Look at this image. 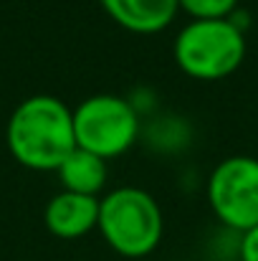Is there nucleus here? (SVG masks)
Masks as SVG:
<instances>
[{
    "instance_id": "6",
    "label": "nucleus",
    "mask_w": 258,
    "mask_h": 261,
    "mask_svg": "<svg viewBox=\"0 0 258 261\" xmlns=\"http://www.w3.org/2000/svg\"><path fill=\"white\" fill-rule=\"evenodd\" d=\"M43 223L48 233L56 239L64 241L84 239L99 226V198L61 190L46 203Z\"/></svg>"
},
{
    "instance_id": "10",
    "label": "nucleus",
    "mask_w": 258,
    "mask_h": 261,
    "mask_svg": "<svg viewBox=\"0 0 258 261\" xmlns=\"http://www.w3.org/2000/svg\"><path fill=\"white\" fill-rule=\"evenodd\" d=\"M238 259L241 261H258V226L241 233L238 239Z\"/></svg>"
},
{
    "instance_id": "8",
    "label": "nucleus",
    "mask_w": 258,
    "mask_h": 261,
    "mask_svg": "<svg viewBox=\"0 0 258 261\" xmlns=\"http://www.w3.org/2000/svg\"><path fill=\"white\" fill-rule=\"evenodd\" d=\"M56 173H59L64 190L81 193V195H96V198L106 188V180H109L106 160L89 150H81V147H76L61 163V168Z\"/></svg>"
},
{
    "instance_id": "3",
    "label": "nucleus",
    "mask_w": 258,
    "mask_h": 261,
    "mask_svg": "<svg viewBox=\"0 0 258 261\" xmlns=\"http://www.w3.org/2000/svg\"><path fill=\"white\" fill-rule=\"evenodd\" d=\"M175 64L197 82H218L238 71L246 59V36L231 18L190 20L175 38Z\"/></svg>"
},
{
    "instance_id": "1",
    "label": "nucleus",
    "mask_w": 258,
    "mask_h": 261,
    "mask_svg": "<svg viewBox=\"0 0 258 261\" xmlns=\"http://www.w3.org/2000/svg\"><path fill=\"white\" fill-rule=\"evenodd\" d=\"M10 155L28 170L56 173L61 163L76 150L74 109L51 94L23 99L5 129Z\"/></svg>"
},
{
    "instance_id": "9",
    "label": "nucleus",
    "mask_w": 258,
    "mask_h": 261,
    "mask_svg": "<svg viewBox=\"0 0 258 261\" xmlns=\"http://www.w3.org/2000/svg\"><path fill=\"white\" fill-rule=\"evenodd\" d=\"M180 10H185L192 20H205V18H228L238 0H177Z\"/></svg>"
},
{
    "instance_id": "4",
    "label": "nucleus",
    "mask_w": 258,
    "mask_h": 261,
    "mask_svg": "<svg viewBox=\"0 0 258 261\" xmlns=\"http://www.w3.org/2000/svg\"><path fill=\"white\" fill-rule=\"evenodd\" d=\"M76 147L104 160L129 152L142 132L137 107L117 94H94L74 109Z\"/></svg>"
},
{
    "instance_id": "7",
    "label": "nucleus",
    "mask_w": 258,
    "mask_h": 261,
    "mask_svg": "<svg viewBox=\"0 0 258 261\" xmlns=\"http://www.w3.org/2000/svg\"><path fill=\"white\" fill-rule=\"evenodd\" d=\"M104 13L124 31L152 36L170 25L180 10L177 0H99Z\"/></svg>"
},
{
    "instance_id": "2",
    "label": "nucleus",
    "mask_w": 258,
    "mask_h": 261,
    "mask_svg": "<svg viewBox=\"0 0 258 261\" xmlns=\"http://www.w3.org/2000/svg\"><path fill=\"white\" fill-rule=\"evenodd\" d=\"M96 231L114 254L124 259H145L162 241V208L147 190L119 185L99 198Z\"/></svg>"
},
{
    "instance_id": "11",
    "label": "nucleus",
    "mask_w": 258,
    "mask_h": 261,
    "mask_svg": "<svg viewBox=\"0 0 258 261\" xmlns=\"http://www.w3.org/2000/svg\"><path fill=\"white\" fill-rule=\"evenodd\" d=\"M74 261H79V259H74Z\"/></svg>"
},
{
    "instance_id": "5",
    "label": "nucleus",
    "mask_w": 258,
    "mask_h": 261,
    "mask_svg": "<svg viewBox=\"0 0 258 261\" xmlns=\"http://www.w3.org/2000/svg\"><path fill=\"white\" fill-rule=\"evenodd\" d=\"M208 205L233 233L258 226V158L233 155L220 160L208 177Z\"/></svg>"
}]
</instances>
